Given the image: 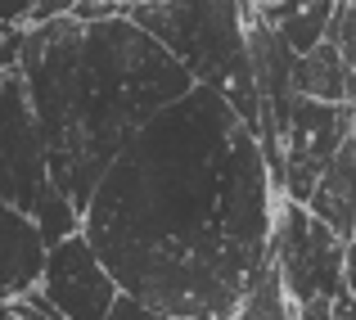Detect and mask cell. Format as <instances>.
<instances>
[{
  "instance_id": "cell-1",
  "label": "cell",
  "mask_w": 356,
  "mask_h": 320,
  "mask_svg": "<svg viewBox=\"0 0 356 320\" xmlns=\"http://www.w3.org/2000/svg\"><path fill=\"white\" fill-rule=\"evenodd\" d=\"M280 199L261 140L194 86L118 154L81 234L127 298L172 320H226L270 266Z\"/></svg>"
},
{
  "instance_id": "cell-2",
  "label": "cell",
  "mask_w": 356,
  "mask_h": 320,
  "mask_svg": "<svg viewBox=\"0 0 356 320\" xmlns=\"http://www.w3.org/2000/svg\"><path fill=\"white\" fill-rule=\"evenodd\" d=\"M18 77L50 181L81 216L122 149L194 90L190 72L127 14L108 23L63 14L45 27H27Z\"/></svg>"
},
{
  "instance_id": "cell-3",
  "label": "cell",
  "mask_w": 356,
  "mask_h": 320,
  "mask_svg": "<svg viewBox=\"0 0 356 320\" xmlns=\"http://www.w3.org/2000/svg\"><path fill=\"white\" fill-rule=\"evenodd\" d=\"M122 14L149 32L194 86L221 95L252 136H261V99L248 59V5L230 0H163V5H122Z\"/></svg>"
},
{
  "instance_id": "cell-4",
  "label": "cell",
  "mask_w": 356,
  "mask_h": 320,
  "mask_svg": "<svg viewBox=\"0 0 356 320\" xmlns=\"http://www.w3.org/2000/svg\"><path fill=\"white\" fill-rule=\"evenodd\" d=\"M270 266L293 307L339 303L348 294V243L289 199H280L270 225Z\"/></svg>"
},
{
  "instance_id": "cell-5",
  "label": "cell",
  "mask_w": 356,
  "mask_h": 320,
  "mask_svg": "<svg viewBox=\"0 0 356 320\" xmlns=\"http://www.w3.org/2000/svg\"><path fill=\"white\" fill-rule=\"evenodd\" d=\"M356 109L352 104H316V99H298L289 131L280 140V167H284V199L307 208L312 203L316 181L325 167L334 163L343 145L352 140Z\"/></svg>"
},
{
  "instance_id": "cell-6",
  "label": "cell",
  "mask_w": 356,
  "mask_h": 320,
  "mask_svg": "<svg viewBox=\"0 0 356 320\" xmlns=\"http://www.w3.org/2000/svg\"><path fill=\"white\" fill-rule=\"evenodd\" d=\"M50 185L54 181L45 167L32 104H27V86L18 72H5L0 77V199L23 216H32Z\"/></svg>"
},
{
  "instance_id": "cell-7",
  "label": "cell",
  "mask_w": 356,
  "mask_h": 320,
  "mask_svg": "<svg viewBox=\"0 0 356 320\" xmlns=\"http://www.w3.org/2000/svg\"><path fill=\"white\" fill-rule=\"evenodd\" d=\"M36 294L45 298V307L59 320H108L122 289L104 271L99 253L86 243V234H72L59 248L45 253V271H41Z\"/></svg>"
},
{
  "instance_id": "cell-8",
  "label": "cell",
  "mask_w": 356,
  "mask_h": 320,
  "mask_svg": "<svg viewBox=\"0 0 356 320\" xmlns=\"http://www.w3.org/2000/svg\"><path fill=\"white\" fill-rule=\"evenodd\" d=\"M41 271H45V243L36 221L0 199V303H18V298L36 294Z\"/></svg>"
},
{
  "instance_id": "cell-9",
  "label": "cell",
  "mask_w": 356,
  "mask_h": 320,
  "mask_svg": "<svg viewBox=\"0 0 356 320\" xmlns=\"http://www.w3.org/2000/svg\"><path fill=\"white\" fill-rule=\"evenodd\" d=\"M307 212L321 225H330L343 243L356 239V136L334 154V163L325 167V176L316 181Z\"/></svg>"
},
{
  "instance_id": "cell-10",
  "label": "cell",
  "mask_w": 356,
  "mask_h": 320,
  "mask_svg": "<svg viewBox=\"0 0 356 320\" xmlns=\"http://www.w3.org/2000/svg\"><path fill=\"white\" fill-rule=\"evenodd\" d=\"M257 9L280 32V41L293 50V59H302V54H312L316 45L330 36L334 9L339 5H330V0H298V5H257Z\"/></svg>"
},
{
  "instance_id": "cell-11",
  "label": "cell",
  "mask_w": 356,
  "mask_h": 320,
  "mask_svg": "<svg viewBox=\"0 0 356 320\" xmlns=\"http://www.w3.org/2000/svg\"><path fill=\"white\" fill-rule=\"evenodd\" d=\"M293 95L316 99V104H348V72H343V54L330 36L293 63Z\"/></svg>"
},
{
  "instance_id": "cell-12",
  "label": "cell",
  "mask_w": 356,
  "mask_h": 320,
  "mask_svg": "<svg viewBox=\"0 0 356 320\" xmlns=\"http://www.w3.org/2000/svg\"><path fill=\"white\" fill-rule=\"evenodd\" d=\"M226 320H298L293 298L284 294V285H280L275 266L261 271V280L248 289V294H243V303H239Z\"/></svg>"
},
{
  "instance_id": "cell-13",
  "label": "cell",
  "mask_w": 356,
  "mask_h": 320,
  "mask_svg": "<svg viewBox=\"0 0 356 320\" xmlns=\"http://www.w3.org/2000/svg\"><path fill=\"white\" fill-rule=\"evenodd\" d=\"M32 221H36V230H41L45 253H50V248H59V243H63V239H72V234H81V212L72 208V203L63 199V194L54 190V185L41 194V203H36Z\"/></svg>"
},
{
  "instance_id": "cell-14",
  "label": "cell",
  "mask_w": 356,
  "mask_h": 320,
  "mask_svg": "<svg viewBox=\"0 0 356 320\" xmlns=\"http://www.w3.org/2000/svg\"><path fill=\"white\" fill-rule=\"evenodd\" d=\"M330 41L343 54V72H348V104L356 109V5H339L334 9V27Z\"/></svg>"
},
{
  "instance_id": "cell-15",
  "label": "cell",
  "mask_w": 356,
  "mask_h": 320,
  "mask_svg": "<svg viewBox=\"0 0 356 320\" xmlns=\"http://www.w3.org/2000/svg\"><path fill=\"white\" fill-rule=\"evenodd\" d=\"M108 320H172V316H163V312H154V307H145V303H136V298L122 294L118 307L108 312Z\"/></svg>"
},
{
  "instance_id": "cell-16",
  "label": "cell",
  "mask_w": 356,
  "mask_h": 320,
  "mask_svg": "<svg viewBox=\"0 0 356 320\" xmlns=\"http://www.w3.org/2000/svg\"><path fill=\"white\" fill-rule=\"evenodd\" d=\"M348 294L356 298V239L348 243Z\"/></svg>"
}]
</instances>
